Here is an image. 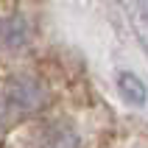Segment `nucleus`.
<instances>
[{"instance_id":"obj_4","label":"nucleus","mask_w":148,"mask_h":148,"mask_svg":"<svg viewBox=\"0 0 148 148\" xmlns=\"http://www.w3.org/2000/svg\"><path fill=\"white\" fill-rule=\"evenodd\" d=\"M117 90H120L123 101L132 103V106H143L145 103V87H143V81L134 73H120L117 75Z\"/></svg>"},{"instance_id":"obj_3","label":"nucleus","mask_w":148,"mask_h":148,"mask_svg":"<svg viewBox=\"0 0 148 148\" xmlns=\"http://www.w3.org/2000/svg\"><path fill=\"white\" fill-rule=\"evenodd\" d=\"M81 140L70 123L64 120H56V123H48L36 137V148H78Z\"/></svg>"},{"instance_id":"obj_1","label":"nucleus","mask_w":148,"mask_h":148,"mask_svg":"<svg viewBox=\"0 0 148 148\" xmlns=\"http://www.w3.org/2000/svg\"><path fill=\"white\" fill-rule=\"evenodd\" d=\"M0 95L6 98V103H8V109L14 112V117L39 109L42 101H45L42 84H36L34 78H14V81H8L6 92H0Z\"/></svg>"},{"instance_id":"obj_2","label":"nucleus","mask_w":148,"mask_h":148,"mask_svg":"<svg viewBox=\"0 0 148 148\" xmlns=\"http://www.w3.org/2000/svg\"><path fill=\"white\" fill-rule=\"evenodd\" d=\"M34 39V28L23 14L0 17V50H23Z\"/></svg>"}]
</instances>
